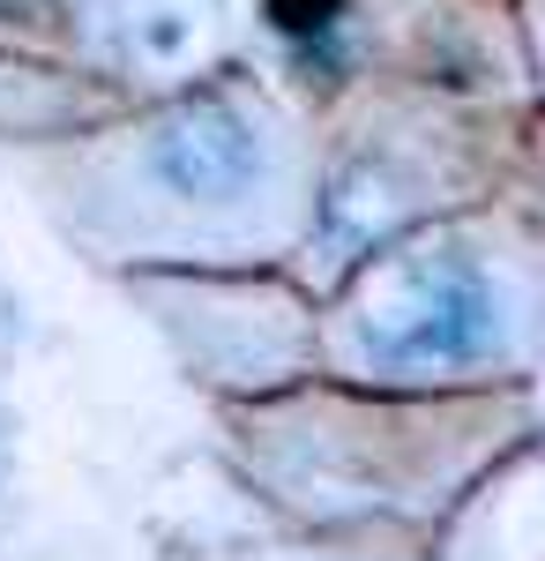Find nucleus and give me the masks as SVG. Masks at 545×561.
<instances>
[{"mask_svg":"<svg viewBox=\"0 0 545 561\" xmlns=\"http://www.w3.org/2000/svg\"><path fill=\"white\" fill-rule=\"evenodd\" d=\"M269 15H277L285 31H322L336 15V0H269Z\"/></svg>","mask_w":545,"mask_h":561,"instance_id":"3","label":"nucleus"},{"mask_svg":"<svg viewBox=\"0 0 545 561\" xmlns=\"http://www.w3.org/2000/svg\"><path fill=\"white\" fill-rule=\"evenodd\" d=\"M501 337L494 285L463 255L419 262L396 277V293L367 314V352L396 375H433V367H471Z\"/></svg>","mask_w":545,"mask_h":561,"instance_id":"1","label":"nucleus"},{"mask_svg":"<svg viewBox=\"0 0 545 561\" xmlns=\"http://www.w3.org/2000/svg\"><path fill=\"white\" fill-rule=\"evenodd\" d=\"M150 165H158V180H165L172 195H187V203H224V195H240V187L254 180L262 142H254L240 105L195 98V105H179L165 128H158Z\"/></svg>","mask_w":545,"mask_h":561,"instance_id":"2","label":"nucleus"}]
</instances>
